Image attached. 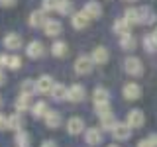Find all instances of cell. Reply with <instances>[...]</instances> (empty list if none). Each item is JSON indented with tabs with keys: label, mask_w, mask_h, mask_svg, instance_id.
<instances>
[{
	"label": "cell",
	"mask_w": 157,
	"mask_h": 147,
	"mask_svg": "<svg viewBox=\"0 0 157 147\" xmlns=\"http://www.w3.org/2000/svg\"><path fill=\"white\" fill-rule=\"evenodd\" d=\"M82 131H86V126H85V120L78 116H71L67 120V134L69 135H78L82 134Z\"/></svg>",
	"instance_id": "4"
},
{
	"label": "cell",
	"mask_w": 157,
	"mask_h": 147,
	"mask_svg": "<svg viewBox=\"0 0 157 147\" xmlns=\"http://www.w3.org/2000/svg\"><path fill=\"white\" fill-rule=\"evenodd\" d=\"M4 130H10V124H8V116L0 114V131H4Z\"/></svg>",
	"instance_id": "36"
},
{
	"label": "cell",
	"mask_w": 157,
	"mask_h": 147,
	"mask_svg": "<svg viewBox=\"0 0 157 147\" xmlns=\"http://www.w3.org/2000/svg\"><path fill=\"white\" fill-rule=\"evenodd\" d=\"M16 4V0H0V6L2 8H10V6H14Z\"/></svg>",
	"instance_id": "38"
},
{
	"label": "cell",
	"mask_w": 157,
	"mask_h": 147,
	"mask_svg": "<svg viewBox=\"0 0 157 147\" xmlns=\"http://www.w3.org/2000/svg\"><path fill=\"white\" fill-rule=\"evenodd\" d=\"M136 43H137V41H136V37L132 36V33H130V36L120 37V47L124 49V51H132V49L136 47Z\"/></svg>",
	"instance_id": "30"
},
{
	"label": "cell",
	"mask_w": 157,
	"mask_h": 147,
	"mask_svg": "<svg viewBox=\"0 0 157 147\" xmlns=\"http://www.w3.org/2000/svg\"><path fill=\"white\" fill-rule=\"evenodd\" d=\"M4 82H6V75H4V71L0 69V86H2Z\"/></svg>",
	"instance_id": "42"
},
{
	"label": "cell",
	"mask_w": 157,
	"mask_h": 147,
	"mask_svg": "<svg viewBox=\"0 0 157 147\" xmlns=\"http://www.w3.org/2000/svg\"><path fill=\"white\" fill-rule=\"evenodd\" d=\"M8 65H10V55L8 53H2L0 55V69H4V67L8 69Z\"/></svg>",
	"instance_id": "37"
},
{
	"label": "cell",
	"mask_w": 157,
	"mask_h": 147,
	"mask_svg": "<svg viewBox=\"0 0 157 147\" xmlns=\"http://www.w3.org/2000/svg\"><path fill=\"white\" fill-rule=\"evenodd\" d=\"M124 71L128 73V75H132V77H141L144 75V65H141V59H137V57H126V61H124Z\"/></svg>",
	"instance_id": "1"
},
{
	"label": "cell",
	"mask_w": 157,
	"mask_h": 147,
	"mask_svg": "<svg viewBox=\"0 0 157 147\" xmlns=\"http://www.w3.org/2000/svg\"><path fill=\"white\" fill-rule=\"evenodd\" d=\"M86 98V88L82 85H71L69 86V102H82Z\"/></svg>",
	"instance_id": "8"
},
{
	"label": "cell",
	"mask_w": 157,
	"mask_h": 147,
	"mask_svg": "<svg viewBox=\"0 0 157 147\" xmlns=\"http://www.w3.org/2000/svg\"><path fill=\"white\" fill-rule=\"evenodd\" d=\"M82 12H85L90 20H96V18L102 16V6H100V2H96V0H88L85 4V8H82Z\"/></svg>",
	"instance_id": "11"
},
{
	"label": "cell",
	"mask_w": 157,
	"mask_h": 147,
	"mask_svg": "<svg viewBox=\"0 0 157 147\" xmlns=\"http://www.w3.org/2000/svg\"><path fill=\"white\" fill-rule=\"evenodd\" d=\"M126 124L132 127V130H140V127H144L145 124V116L141 110H137V108H134V110L128 112V118H126Z\"/></svg>",
	"instance_id": "2"
},
{
	"label": "cell",
	"mask_w": 157,
	"mask_h": 147,
	"mask_svg": "<svg viewBox=\"0 0 157 147\" xmlns=\"http://www.w3.org/2000/svg\"><path fill=\"white\" fill-rule=\"evenodd\" d=\"M112 135H114V139H118V141H126V139H130L132 137V127L126 124H122V122H118L116 124V127L112 130Z\"/></svg>",
	"instance_id": "7"
},
{
	"label": "cell",
	"mask_w": 157,
	"mask_h": 147,
	"mask_svg": "<svg viewBox=\"0 0 157 147\" xmlns=\"http://www.w3.org/2000/svg\"><path fill=\"white\" fill-rule=\"evenodd\" d=\"M124 20L130 24V26H137V24H141V22H140V10H137V8H132V6L126 8Z\"/></svg>",
	"instance_id": "25"
},
{
	"label": "cell",
	"mask_w": 157,
	"mask_h": 147,
	"mask_svg": "<svg viewBox=\"0 0 157 147\" xmlns=\"http://www.w3.org/2000/svg\"><path fill=\"white\" fill-rule=\"evenodd\" d=\"M51 53H53V57H65L67 53H69V45L65 41H53V45H51Z\"/></svg>",
	"instance_id": "26"
},
{
	"label": "cell",
	"mask_w": 157,
	"mask_h": 147,
	"mask_svg": "<svg viewBox=\"0 0 157 147\" xmlns=\"http://www.w3.org/2000/svg\"><path fill=\"white\" fill-rule=\"evenodd\" d=\"M20 67H22V59H20L18 55H10V65H8V69H12V71H18Z\"/></svg>",
	"instance_id": "35"
},
{
	"label": "cell",
	"mask_w": 157,
	"mask_h": 147,
	"mask_svg": "<svg viewBox=\"0 0 157 147\" xmlns=\"http://www.w3.org/2000/svg\"><path fill=\"white\" fill-rule=\"evenodd\" d=\"M0 106H2V98H0Z\"/></svg>",
	"instance_id": "46"
},
{
	"label": "cell",
	"mask_w": 157,
	"mask_h": 147,
	"mask_svg": "<svg viewBox=\"0 0 157 147\" xmlns=\"http://www.w3.org/2000/svg\"><path fill=\"white\" fill-rule=\"evenodd\" d=\"M47 20L49 18L45 16V12H43V10H33V12L29 14V18H28V24L32 28H43Z\"/></svg>",
	"instance_id": "13"
},
{
	"label": "cell",
	"mask_w": 157,
	"mask_h": 147,
	"mask_svg": "<svg viewBox=\"0 0 157 147\" xmlns=\"http://www.w3.org/2000/svg\"><path fill=\"white\" fill-rule=\"evenodd\" d=\"M57 12L61 16H73V2L71 0H59V6H57Z\"/></svg>",
	"instance_id": "29"
},
{
	"label": "cell",
	"mask_w": 157,
	"mask_h": 147,
	"mask_svg": "<svg viewBox=\"0 0 157 147\" xmlns=\"http://www.w3.org/2000/svg\"><path fill=\"white\" fill-rule=\"evenodd\" d=\"M43 122H45V126L49 127V130H57V127L61 126L63 118H61V114H59L57 110H49L45 114V118H43Z\"/></svg>",
	"instance_id": "15"
},
{
	"label": "cell",
	"mask_w": 157,
	"mask_h": 147,
	"mask_svg": "<svg viewBox=\"0 0 157 147\" xmlns=\"http://www.w3.org/2000/svg\"><path fill=\"white\" fill-rule=\"evenodd\" d=\"M92 100H94V104H106V102H110L108 90L104 86H96L94 90H92Z\"/></svg>",
	"instance_id": "22"
},
{
	"label": "cell",
	"mask_w": 157,
	"mask_h": 147,
	"mask_svg": "<svg viewBox=\"0 0 157 147\" xmlns=\"http://www.w3.org/2000/svg\"><path fill=\"white\" fill-rule=\"evenodd\" d=\"M51 98L53 100H59V102H63V100H67L69 98V88L65 86V85H55L53 86V90H51Z\"/></svg>",
	"instance_id": "21"
},
{
	"label": "cell",
	"mask_w": 157,
	"mask_h": 147,
	"mask_svg": "<svg viewBox=\"0 0 157 147\" xmlns=\"http://www.w3.org/2000/svg\"><path fill=\"white\" fill-rule=\"evenodd\" d=\"M26 147H29V145H26Z\"/></svg>",
	"instance_id": "47"
},
{
	"label": "cell",
	"mask_w": 157,
	"mask_h": 147,
	"mask_svg": "<svg viewBox=\"0 0 157 147\" xmlns=\"http://www.w3.org/2000/svg\"><path fill=\"white\" fill-rule=\"evenodd\" d=\"M124 2H134V0H124Z\"/></svg>",
	"instance_id": "45"
},
{
	"label": "cell",
	"mask_w": 157,
	"mask_h": 147,
	"mask_svg": "<svg viewBox=\"0 0 157 147\" xmlns=\"http://www.w3.org/2000/svg\"><path fill=\"white\" fill-rule=\"evenodd\" d=\"M22 45H24V39L20 33L16 32L6 33V37H4V47L6 49H22Z\"/></svg>",
	"instance_id": "12"
},
{
	"label": "cell",
	"mask_w": 157,
	"mask_h": 147,
	"mask_svg": "<svg viewBox=\"0 0 157 147\" xmlns=\"http://www.w3.org/2000/svg\"><path fill=\"white\" fill-rule=\"evenodd\" d=\"M88 22H90V18H88L82 10H81V12H75L71 16V26L75 28V29H85L88 26Z\"/></svg>",
	"instance_id": "16"
},
{
	"label": "cell",
	"mask_w": 157,
	"mask_h": 147,
	"mask_svg": "<svg viewBox=\"0 0 157 147\" xmlns=\"http://www.w3.org/2000/svg\"><path fill=\"white\" fill-rule=\"evenodd\" d=\"M116 118H114V114H108V116H104V118H100V127L102 130H108V131H112L116 127Z\"/></svg>",
	"instance_id": "28"
},
{
	"label": "cell",
	"mask_w": 157,
	"mask_h": 147,
	"mask_svg": "<svg viewBox=\"0 0 157 147\" xmlns=\"http://www.w3.org/2000/svg\"><path fill=\"white\" fill-rule=\"evenodd\" d=\"M144 47H145V51H149V53L157 51V37L153 36V33H147V36L144 37Z\"/></svg>",
	"instance_id": "27"
},
{
	"label": "cell",
	"mask_w": 157,
	"mask_h": 147,
	"mask_svg": "<svg viewBox=\"0 0 157 147\" xmlns=\"http://www.w3.org/2000/svg\"><path fill=\"white\" fill-rule=\"evenodd\" d=\"M122 92H124L126 100H137V98L141 96V86L137 85V82H126L124 88H122Z\"/></svg>",
	"instance_id": "10"
},
{
	"label": "cell",
	"mask_w": 157,
	"mask_h": 147,
	"mask_svg": "<svg viewBox=\"0 0 157 147\" xmlns=\"http://www.w3.org/2000/svg\"><path fill=\"white\" fill-rule=\"evenodd\" d=\"M22 92H26V94H33L36 90V81H32V78H26V81L22 82Z\"/></svg>",
	"instance_id": "34"
},
{
	"label": "cell",
	"mask_w": 157,
	"mask_h": 147,
	"mask_svg": "<svg viewBox=\"0 0 157 147\" xmlns=\"http://www.w3.org/2000/svg\"><path fill=\"white\" fill-rule=\"evenodd\" d=\"M55 85H57V82L53 81L51 75H41L36 81V90L39 92V94H51V90H53Z\"/></svg>",
	"instance_id": "3"
},
{
	"label": "cell",
	"mask_w": 157,
	"mask_h": 147,
	"mask_svg": "<svg viewBox=\"0 0 157 147\" xmlns=\"http://www.w3.org/2000/svg\"><path fill=\"white\" fill-rule=\"evenodd\" d=\"M8 124H10V130L12 131H22V127H24L22 112H14L12 116H8Z\"/></svg>",
	"instance_id": "23"
},
{
	"label": "cell",
	"mask_w": 157,
	"mask_h": 147,
	"mask_svg": "<svg viewBox=\"0 0 157 147\" xmlns=\"http://www.w3.org/2000/svg\"><path fill=\"white\" fill-rule=\"evenodd\" d=\"M153 36H155V37H157V28H155V29H153Z\"/></svg>",
	"instance_id": "43"
},
{
	"label": "cell",
	"mask_w": 157,
	"mask_h": 147,
	"mask_svg": "<svg viewBox=\"0 0 157 147\" xmlns=\"http://www.w3.org/2000/svg\"><path fill=\"white\" fill-rule=\"evenodd\" d=\"M147 139H149L151 143H153V147H157V134H151L149 137H147Z\"/></svg>",
	"instance_id": "41"
},
{
	"label": "cell",
	"mask_w": 157,
	"mask_h": 147,
	"mask_svg": "<svg viewBox=\"0 0 157 147\" xmlns=\"http://www.w3.org/2000/svg\"><path fill=\"white\" fill-rule=\"evenodd\" d=\"M32 94H26V92H20V96L16 98V112H26L28 108L32 110Z\"/></svg>",
	"instance_id": "17"
},
{
	"label": "cell",
	"mask_w": 157,
	"mask_h": 147,
	"mask_svg": "<svg viewBox=\"0 0 157 147\" xmlns=\"http://www.w3.org/2000/svg\"><path fill=\"white\" fill-rule=\"evenodd\" d=\"M43 32H45V36H49V37H55V36H59V33L63 32V24L59 22V20L49 18L45 22V26H43Z\"/></svg>",
	"instance_id": "14"
},
{
	"label": "cell",
	"mask_w": 157,
	"mask_h": 147,
	"mask_svg": "<svg viewBox=\"0 0 157 147\" xmlns=\"http://www.w3.org/2000/svg\"><path fill=\"white\" fill-rule=\"evenodd\" d=\"M92 61H94V65H102V63H106L108 61V57H110V53H108V49L106 47H102V45H98L94 47V51H92Z\"/></svg>",
	"instance_id": "18"
},
{
	"label": "cell",
	"mask_w": 157,
	"mask_h": 147,
	"mask_svg": "<svg viewBox=\"0 0 157 147\" xmlns=\"http://www.w3.org/2000/svg\"><path fill=\"white\" fill-rule=\"evenodd\" d=\"M92 65H94L92 57L81 55V57H77V61H75V73L77 75H88V73L92 71Z\"/></svg>",
	"instance_id": "5"
},
{
	"label": "cell",
	"mask_w": 157,
	"mask_h": 147,
	"mask_svg": "<svg viewBox=\"0 0 157 147\" xmlns=\"http://www.w3.org/2000/svg\"><path fill=\"white\" fill-rule=\"evenodd\" d=\"M108 147H120V145H116V143H112V145H108Z\"/></svg>",
	"instance_id": "44"
},
{
	"label": "cell",
	"mask_w": 157,
	"mask_h": 147,
	"mask_svg": "<svg viewBox=\"0 0 157 147\" xmlns=\"http://www.w3.org/2000/svg\"><path fill=\"white\" fill-rule=\"evenodd\" d=\"M114 32H116L120 37H124V36H130V33H132V26L126 22L124 18H118L116 22H114Z\"/></svg>",
	"instance_id": "20"
},
{
	"label": "cell",
	"mask_w": 157,
	"mask_h": 147,
	"mask_svg": "<svg viewBox=\"0 0 157 147\" xmlns=\"http://www.w3.org/2000/svg\"><path fill=\"white\" fill-rule=\"evenodd\" d=\"M39 147H57V143H55L53 139H47V141H43V143L39 145Z\"/></svg>",
	"instance_id": "40"
},
{
	"label": "cell",
	"mask_w": 157,
	"mask_h": 147,
	"mask_svg": "<svg viewBox=\"0 0 157 147\" xmlns=\"http://www.w3.org/2000/svg\"><path fill=\"white\" fill-rule=\"evenodd\" d=\"M94 112L98 114V118H104V116H108V114H112L110 102H106V104H94Z\"/></svg>",
	"instance_id": "32"
},
{
	"label": "cell",
	"mask_w": 157,
	"mask_h": 147,
	"mask_svg": "<svg viewBox=\"0 0 157 147\" xmlns=\"http://www.w3.org/2000/svg\"><path fill=\"white\" fill-rule=\"evenodd\" d=\"M137 10H140V22H141V24H153L155 20H157L155 12H153L149 6H140Z\"/></svg>",
	"instance_id": "19"
},
{
	"label": "cell",
	"mask_w": 157,
	"mask_h": 147,
	"mask_svg": "<svg viewBox=\"0 0 157 147\" xmlns=\"http://www.w3.org/2000/svg\"><path fill=\"white\" fill-rule=\"evenodd\" d=\"M14 141L18 143V147H26V145H29V134L28 131H16V137H14Z\"/></svg>",
	"instance_id": "31"
},
{
	"label": "cell",
	"mask_w": 157,
	"mask_h": 147,
	"mask_svg": "<svg viewBox=\"0 0 157 147\" xmlns=\"http://www.w3.org/2000/svg\"><path fill=\"white\" fill-rule=\"evenodd\" d=\"M59 0H41V10L43 12H57Z\"/></svg>",
	"instance_id": "33"
},
{
	"label": "cell",
	"mask_w": 157,
	"mask_h": 147,
	"mask_svg": "<svg viewBox=\"0 0 157 147\" xmlns=\"http://www.w3.org/2000/svg\"><path fill=\"white\" fill-rule=\"evenodd\" d=\"M29 112H32V116H33V118H45V114L49 112L47 102H45V100H37L36 104L32 106V110H29Z\"/></svg>",
	"instance_id": "24"
},
{
	"label": "cell",
	"mask_w": 157,
	"mask_h": 147,
	"mask_svg": "<svg viewBox=\"0 0 157 147\" xmlns=\"http://www.w3.org/2000/svg\"><path fill=\"white\" fill-rule=\"evenodd\" d=\"M43 51H45V47H43V43L39 41V39L29 41L28 47H26V55H28L29 59H39V57H43Z\"/></svg>",
	"instance_id": "6"
},
{
	"label": "cell",
	"mask_w": 157,
	"mask_h": 147,
	"mask_svg": "<svg viewBox=\"0 0 157 147\" xmlns=\"http://www.w3.org/2000/svg\"><path fill=\"white\" fill-rule=\"evenodd\" d=\"M85 141L88 145L96 147L102 143V130H98V127H86L85 131Z\"/></svg>",
	"instance_id": "9"
},
{
	"label": "cell",
	"mask_w": 157,
	"mask_h": 147,
	"mask_svg": "<svg viewBox=\"0 0 157 147\" xmlns=\"http://www.w3.org/2000/svg\"><path fill=\"white\" fill-rule=\"evenodd\" d=\"M137 147H153V143L149 139H140L137 141Z\"/></svg>",
	"instance_id": "39"
}]
</instances>
